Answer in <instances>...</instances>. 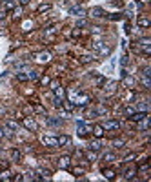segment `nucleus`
I'll return each instance as SVG.
<instances>
[{
    "mask_svg": "<svg viewBox=\"0 0 151 182\" xmlns=\"http://www.w3.org/2000/svg\"><path fill=\"white\" fill-rule=\"evenodd\" d=\"M135 175H137V168H135V166H129V168H126V171H124V178H126V180H131V178H135Z\"/></svg>",
    "mask_w": 151,
    "mask_h": 182,
    "instance_id": "423d86ee",
    "label": "nucleus"
},
{
    "mask_svg": "<svg viewBox=\"0 0 151 182\" xmlns=\"http://www.w3.org/2000/svg\"><path fill=\"white\" fill-rule=\"evenodd\" d=\"M89 13H91V17H96V18H100V17H104V11H102L100 7H93V9H91Z\"/></svg>",
    "mask_w": 151,
    "mask_h": 182,
    "instance_id": "f3484780",
    "label": "nucleus"
},
{
    "mask_svg": "<svg viewBox=\"0 0 151 182\" xmlns=\"http://www.w3.org/2000/svg\"><path fill=\"white\" fill-rule=\"evenodd\" d=\"M53 104H55V108H62V99H55Z\"/></svg>",
    "mask_w": 151,
    "mask_h": 182,
    "instance_id": "ea45409f",
    "label": "nucleus"
},
{
    "mask_svg": "<svg viewBox=\"0 0 151 182\" xmlns=\"http://www.w3.org/2000/svg\"><path fill=\"white\" fill-rule=\"evenodd\" d=\"M89 60H91V57H88V55H84V57H82V60H80V62H84V64H86V62H89Z\"/></svg>",
    "mask_w": 151,
    "mask_h": 182,
    "instance_id": "a18cd8bd",
    "label": "nucleus"
},
{
    "mask_svg": "<svg viewBox=\"0 0 151 182\" xmlns=\"http://www.w3.org/2000/svg\"><path fill=\"white\" fill-rule=\"evenodd\" d=\"M93 135H95L96 138H102V137H104V127H102V126H95V127H93Z\"/></svg>",
    "mask_w": 151,
    "mask_h": 182,
    "instance_id": "4468645a",
    "label": "nucleus"
},
{
    "mask_svg": "<svg viewBox=\"0 0 151 182\" xmlns=\"http://www.w3.org/2000/svg\"><path fill=\"white\" fill-rule=\"evenodd\" d=\"M13 7H15L13 0H6V2H4V9H13Z\"/></svg>",
    "mask_w": 151,
    "mask_h": 182,
    "instance_id": "cd10ccee",
    "label": "nucleus"
},
{
    "mask_svg": "<svg viewBox=\"0 0 151 182\" xmlns=\"http://www.w3.org/2000/svg\"><path fill=\"white\" fill-rule=\"evenodd\" d=\"M138 108H140V109H142V111H146V113H147V109H149V106H147L146 102H142V104H140V106H138Z\"/></svg>",
    "mask_w": 151,
    "mask_h": 182,
    "instance_id": "a19ab883",
    "label": "nucleus"
},
{
    "mask_svg": "<svg viewBox=\"0 0 151 182\" xmlns=\"http://www.w3.org/2000/svg\"><path fill=\"white\" fill-rule=\"evenodd\" d=\"M17 78H18V80H22V82H26V80H29L26 73H17Z\"/></svg>",
    "mask_w": 151,
    "mask_h": 182,
    "instance_id": "2f4dec72",
    "label": "nucleus"
},
{
    "mask_svg": "<svg viewBox=\"0 0 151 182\" xmlns=\"http://www.w3.org/2000/svg\"><path fill=\"white\" fill-rule=\"evenodd\" d=\"M88 160H89V162H95V160H96V153L95 151H88Z\"/></svg>",
    "mask_w": 151,
    "mask_h": 182,
    "instance_id": "7c9ffc66",
    "label": "nucleus"
},
{
    "mask_svg": "<svg viewBox=\"0 0 151 182\" xmlns=\"http://www.w3.org/2000/svg\"><path fill=\"white\" fill-rule=\"evenodd\" d=\"M124 84L127 86V88H133V86H135V78L131 77V75L126 73V75H124Z\"/></svg>",
    "mask_w": 151,
    "mask_h": 182,
    "instance_id": "ddd939ff",
    "label": "nucleus"
},
{
    "mask_svg": "<svg viewBox=\"0 0 151 182\" xmlns=\"http://www.w3.org/2000/svg\"><path fill=\"white\" fill-rule=\"evenodd\" d=\"M38 60H40V62L49 60V53H40V55H38Z\"/></svg>",
    "mask_w": 151,
    "mask_h": 182,
    "instance_id": "c756f323",
    "label": "nucleus"
},
{
    "mask_svg": "<svg viewBox=\"0 0 151 182\" xmlns=\"http://www.w3.org/2000/svg\"><path fill=\"white\" fill-rule=\"evenodd\" d=\"M0 137H6V138H11L13 137V129H9L7 126H2L0 127Z\"/></svg>",
    "mask_w": 151,
    "mask_h": 182,
    "instance_id": "9b49d317",
    "label": "nucleus"
},
{
    "mask_svg": "<svg viewBox=\"0 0 151 182\" xmlns=\"http://www.w3.org/2000/svg\"><path fill=\"white\" fill-rule=\"evenodd\" d=\"M104 82H106V78H104V77H99V78H96V86H102Z\"/></svg>",
    "mask_w": 151,
    "mask_h": 182,
    "instance_id": "37998d69",
    "label": "nucleus"
},
{
    "mask_svg": "<svg viewBox=\"0 0 151 182\" xmlns=\"http://www.w3.org/2000/svg\"><path fill=\"white\" fill-rule=\"evenodd\" d=\"M91 47H93L95 51H99L100 55H109V53H111V47H109V46H104L102 42H93Z\"/></svg>",
    "mask_w": 151,
    "mask_h": 182,
    "instance_id": "f257e3e1",
    "label": "nucleus"
},
{
    "mask_svg": "<svg viewBox=\"0 0 151 182\" xmlns=\"http://www.w3.org/2000/svg\"><path fill=\"white\" fill-rule=\"evenodd\" d=\"M20 158H22V153L18 149H11V160L13 162H20Z\"/></svg>",
    "mask_w": 151,
    "mask_h": 182,
    "instance_id": "2eb2a0df",
    "label": "nucleus"
},
{
    "mask_svg": "<svg viewBox=\"0 0 151 182\" xmlns=\"http://www.w3.org/2000/svg\"><path fill=\"white\" fill-rule=\"evenodd\" d=\"M22 124H24V127H27L29 131H37L38 129V126H37V122L31 119V117H24V120H22Z\"/></svg>",
    "mask_w": 151,
    "mask_h": 182,
    "instance_id": "f03ea898",
    "label": "nucleus"
},
{
    "mask_svg": "<svg viewBox=\"0 0 151 182\" xmlns=\"http://www.w3.org/2000/svg\"><path fill=\"white\" fill-rule=\"evenodd\" d=\"M37 173H38L40 177H44V178L51 177V171H49V169H44V168H38V169H37Z\"/></svg>",
    "mask_w": 151,
    "mask_h": 182,
    "instance_id": "a211bd4d",
    "label": "nucleus"
},
{
    "mask_svg": "<svg viewBox=\"0 0 151 182\" xmlns=\"http://www.w3.org/2000/svg\"><path fill=\"white\" fill-rule=\"evenodd\" d=\"M6 18V11H0V20H4Z\"/></svg>",
    "mask_w": 151,
    "mask_h": 182,
    "instance_id": "de8ad7c7",
    "label": "nucleus"
},
{
    "mask_svg": "<svg viewBox=\"0 0 151 182\" xmlns=\"http://www.w3.org/2000/svg\"><path fill=\"white\" fill-rule=\"evenodd\" d=\"M38 178H40V177H37L35 171H27L26 177H22V180H38Z\"/></svg>",
    "mask_w": 151,
    "mask_h": 182,
    "instance_id": "dca6fc26",
    "label": "nucleus"
},
{
    "mask_svg": "<svg viewBox=\"0 0 151 182\" xmlns=\"http://www.w3.org/2000/svg\"><path fill=\"white\" fill-rule=\"evenodd\" d=\"M49 9H51V4H40L37 11L38 13H46V11H49Z\"/></svg>",
    "mask_w": 151,
    "mask_h": 182,
    "instance_id": "4be33fe9",
    "label": "nucleus"
},
{
    "mask_svg": "<svg viewBox=\"0 0 151 182\" xmlns=\"http://www.w3.org/2000/svg\"><path fill=\"white\" fill-rule=\"evenodd\" d=\"M147 168H149V162L146 160V162H142V164H140V168H138V169H140V171H146Z\"/></svg>",
    "mask_w": 151,
    "mask_h": 182,
    "instance_id": "c9c22d12",
    "label": "nucleus"
},
{
    "mask_svg": "<svg viewBox=\"0 0 151 182\" xmlns=\"http://www.w3.org/2000/svg\"><path fill=\"white\" fill-rule=\"evenodd\" d=\"M104 160L109 164V162H113V160H116V155H115V153H106V155H104Z\"/></svg>",
    "mask_w": 151,
    "mask_h": 182,
    "instance_id": "b1692460",
    "label": "nucleus"
},
{
    "mask_svg": "<svg viewBox=\"0 0 151 182\" xmlns=\"http://www.w3.org/2000/svg\"><path fill=\"white\" fill-rule=\"evenodd\" d=\"M20 2H22V4H29V0H20Z\"/></svg>",
    "mask_w": 151,
    "mask_h": 182,
    "instance_id": "8fccbe9b",
    "label": "nucleus"
},
{
    "mask_svg": "<svg viewBox=\"0 0 151 182\" xmlns=\"http://www.w3.org/2000/svg\"><path fill=\"white\" fill-rule=\"evenodd\" d=\"M137 26H138V27H142V29H146V27H149V26H151V20H149L146 15H142V17H138V18H137Z\"/></svg>",
    "mask_w": 151,
    "mask_h": 182,
    "instance_id": "20e7f679",
    "label": "nucleus"
},
{
    "mask_svg": "<svg viewBox=\"0 0 151 182\" xmlns=\"http://www.w3.org/2000/svg\"><path fill=\"white\" fill-rule=\"evenodd\" d=\"M100 147H102L100 140H95V142H91V144H89V149H91V151H99Z\"/></svg>",
    "mask_w": 151,
    "mask_h": 182,
    "instance_id": "6ab92c4d",
    "label": "nucleus"
},
{
    "mask_svg": "<svg viewBox=\"0 0 151 182\" xmlns=\"http://www.w3.org/2000/svg\"><path fill=\"white\" fill-rule=\"evenodd\" d=\"M124 146V140H113V147H122Z\"/></svg>",
    "mask_w": 151,
    "mask_h": 182,
    "instance_id": "4c0bfd02",
    "label": "nucleus"
},
{
    "mask_svg": "<svg viewBox=\"0 0 151 182\" xmlns=\"http://www.w3.org/2000/svg\"><path fill=\"white\" fill-rule=\"evenodd\" d=\"M38 77H40V75H38V71H35V69L27 71V78H29V80H37Z\"/></svg>",
    "mask_w": 151,
    "mask_h": 182,
    "instance_id": "412c9836",
    "label": "nucleus"
},
{
    "mask_svg": "<svg viewBox=\"0 0 151 182\" xmlns=\"http://www.w3.org/2000/svg\"><path fill=\"white\" fill-rule=\"evenodd\" d=\"M58 166H60L62 169H69V166H71V158H69V157H60V158H58Z\"/></svg>",
    "mask_w": 151,
    "mask_h": 182,
    "instance_id": "6e6552de",
    "label": "nucleus"
},
{
    "mask_svg": "<svg viewBox=\"0 0 151 182\" xmlns=\"http://www.w3.org/2000/svg\"><path fill=\"white\" fill-rule=\"evenodd\" d=\"M35 113H42V115H44V113H46V109L42 108V106H35Z\"/></svg>",
    "mask_w": 151,
    "mask_h": 182,
    "instance_id": "58836bf2",
    "label": "nucleus"
},
{
    "mask_svg": "<svg viewBox=\"0 0 151 182\" xmlns=\"http://www.w3.org/2000/svg\"><path fill=\"white\" fill-rule=\"evenodd\" d=\"M42 142H44L46 146H49V147H58L57 137H49V135H46V137H42Z\"/></svg>",
    "mask_w": 151,
    "mask_h": 182,
    "instance_id": "7ed1b4c3",
    "label": "nucleus"
},
{
    "mask_svg": "<svg viewBox=\"0 0 151 182\" xmlns=\"http://www.w3.org/2000/svg\"><path fill=\"white\" fill-rule=\"evenodd\" d=\"M6 126L9 127V129H13V131H17V129H18V124H17L15 120H6Z\"/></svg>",
    "mask_w": 151,
    "mask_h": 182,
    "instance_id": "5701e85b",
    "label": "nucleus"
},
{
    "mask_svg": "<svg viewBox=\"0 0 151 182\" xmlns=\"http://www.w3.org/2000/svg\"><path fill=\"white\" fill-rule=\"evenodd\" d=\"M58 140V147H66V146H71V138L68 135H62V137H57Z\"/></svg>",
    "mask_w": 151,
    "mask_h": 182,
    "instance_id": "0eeeda50",
    "label": "nucleus"
},
{
    "mask_svg": "<svg viewBox=\"0 0 151 182\" xmlns=\"http://www.w3.org/2000/svg\"><path fill=\"white\" fill-rule=\"evenodd\" d=\"M78 135H80V137H86V135H88V127H86L82 122H78Z\"/></svg>",
    "mask_w": 151,
    "mask_h": 182,
    "instance_id": "aec40b11",
    "label": "nucleus"
},
{
    "mask_svg": "<svg viewBox=\"0 0 151 182\" xmlns=\"http://www.w3.org/2000/svg\"><path fill=\"white\" fill-rule=\"evenodd\" d=\"M144 117H147V113H146V111H135V113L129 115V119L135 120V122H138V120H142Z\"/></svg>",
    "mask_w": 151,
    "mask_h": 182,
    "instance_id": "1a4fd4ad",
    "label": "nucleus"
},
{
    "mask_svg": "<svg viewBox=\"0 0 151 182\" xmlns=\"http://www.w3.org/2000/svg\"><path fill=\"white\" fill-rule=\"evenodd\" d=\"M142 75H144V77H149V75H151V69H149V68H144Z\"/></svg>",
    "mask_w": 151,
    "mask_h": 182,
    "instance_id": "c03bdc74",
    "label": "nucleus"
},
{
    "mask_svg": "<svg viewBox=\"0 0 151 182\" xmlns=\"http://www.w3.org/2000/svg\"><path fill=\"white\" fill-rule=\"evenodd\" d=\"M107 91H109V93H113L115 89H116V82H109V88H106Z\"/></svg>",
    "mask_w": 151,
    "mask_h": 182,
    "instance_id": "f704fd0d",
    "label": "nucleus"
},
{
    "mask_svg": "<svg viewBox=\"0 0 151 182\" xmlns=\"http://www.w3.org/2000/svg\"><path fill=\"white\" fill-rule=\"evenodd\" d=\"M135 157H137L135 153H129V155H126V157H124V162H131V160H133Z\"/></svg>",
    "mask_w": 151,
    "mask_h": 182,
    "instance_id": "72a5a7b5",
    "label": "nucleus"
},
{
    "mask_svg": "<svg viewBox=\"0 0 151 182\" xmlns=\"http://www.w3.org/2000/svg\"><path fill=\"white\" fill-rule=\"evenodd\" d=\"M104 177L109 178V180H113V178H115V173H113L111 169H106V171H104Z\"/></svg>",
    "mask_w": 151,
    "mask_h": 182,
    "instance_id": "bb28decb",
    "label": "nucleus"
},
{
    "mask_svg": "<svg viewBox=\"0 0 151 182\" xmlns=\"http://www.w3.org/2000/svg\"><path fill=\"white\" fill-rule=\"evenodd\" d=\"M55 93H57V97H58V99H62V97H64V89H62V88H58V86L55 88Z\"/></svg>",
    "mask_w": 151,
    "mask_h": 182,
    "instance_id": "473e14b6",
    "label": "nucleus"
},
{
    "mask_svg": "<svg viewBox=\"0 0 151 182\" xmlns=\"http://www.w3.org/2000/svg\"><path fill=\"white\" fill-rule=\"evenodd\" d=\"M104 129H107V131H113V129H118L120 127V122L118 120H107V122H104Z\"/></svg>",
    "mask_w": 151,
    "mask_h": 182,
    "instance_id": "39448f33",
    "label": "nucleus"
},
{
    "mask_svg": "<svg viewBox=\"0 0 151 182\" xmlns=\"http://www.w3.org/2000/svg\"><path fill=\"white\" fill-rule=\"evenodd\" d=\"M0 168H2V169H6V168H7V162H0Z\"/></svg>",
    "mask_w": 151,
    "mask_h": 182,
    "instance_id": "09e8293b",
    "label": "nucleus"
},
{
    "mask_svg": "<svg viewBox=\"0 0 151 182\" xmlns=\"http://www.w3.org/2000/svg\"><path fill=\"white\" fill-rule=\"evenodd\" d=\"M66 108H68V109H69V111H71V109H73V108H75V106H73V104H71V102H66Z\"/></svg>",
    "mask_w": 151,
    "mask_h": 182,
    "instance_id": "49530a36",
    "label": "nucleus"
},
{
    "mask_svg": "<svg viewBox=\"0 0 151 182\" xmlns=\"http://www.w3.org/2000/svg\"><path fill=\"white\" fill-rule=\"evenodd\" d=\"M69 13L75 15V17H84V15H86V9H82L80 6H75V7L69 9Z\"/></svg>",
    "mask_w": 151,
    "mask_h": 182,
    "instance_id": "9d476101",
    "label": "nucleus"
},
{
    "mask_svg": "<svg viewBox=\"0 0 151 182\" xmlns=\"http://www.w3.org/2000/svg\"><path fill=\"white\" fill-rule=\"evenodd\" d=\"M124 113H126V115H131V113H135V109H133V108H129V106H127V108H124Z\"/></svg>",
    "mask_w": 151,
    "mask_h": 182,
    "instance_id": "79ce46f5",
    "label": "nucleus"
},
{
    "mask_svg": "<svg viewBox=\"0 0 151 182\" xmlns=\"http://www.w3.org/2000/svg\"><path fill=\"white\" fill-rule=\"evenodd\" d=\"M138 46H140V47H144V46H151V40H149L147 37H144V38H140V40H138Z\"/></svg>",
    "mask_w": 151,
    "mask_h": 182,
    "instance_id": "393cba45",
    "label": "nucleus"
},
{
    "mask_svg": "<svg viewBox=\"0 0 151 182\" xmlns=\"http://www.w3.org/2000/svg\"><path fill=\"white\" fill-rule=\"evenodd\" d=\"M40 82L44 84V86H47V84H51V78H49V77H42V78H40Z\"/></svg>",
    "mask_w": 151,
    "mask_h": 182,
    "instance_id": "e433bc0d",
    "label": "nucleus"
},
{
    "mask_svg": "<svg viewBox=\"0 0 151 182\" xmlns=\"http://www.w3.org/2000/svg\"><path fill=\"white\" fill-rule=\"evenodd\" d=\"M11 175H13V173L6 168L4 171H0V180H13V177H11Z\"/></svg>",
    "mask_w": 151,
    "mask_h": 182,
    "instance_id": "f8f14e48",
    "label": "nucleus"
},
{
    "mask_svg": "<svg viewBox=\"0 0 151 182\" xmlns=\"http://www.w3.org/2000/svg\"><path fill=\"white\" fill-rule=\"evenodd\" d=\"M47 124H49V126H60L62 120H60V119H47Z\"/></svg>",
    "mask_w": 151,
    "mask_h": 182,
    "instance_id": "a878e982",
    "label": "nucleus"
},
{
    "mask_svg": "<svg viewBox=\"0 0 151 182\" xmlns=\"http://www.w3.org/2000/svg\"><path fill=\"white\" fill-rule=\"evenodd\" d=\"M142 84H144V88H151V82H149V77H144V75H142Z\"/></svg>",
    "mask_w": 151,
    "mask_h": 182,
    "instance_id": "c85d7f7f",
    "label": "nucleus"
}]
</instances>
